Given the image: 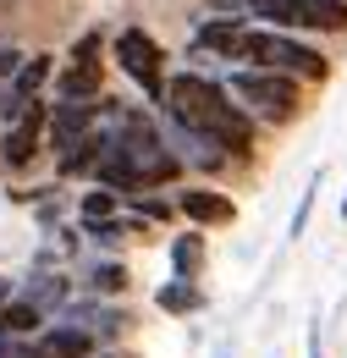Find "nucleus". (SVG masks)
<instances>
[{"label":"nucleus","mask_w":347,"mask_h":358,"mask_svg":"<svg viewBox=\"0 0 347 358\" xmlns=\"http://www.w3.org/2000/svg\"><path fill=\"white\" fill-rule=\"evenodd\" d=\"M166 110H171L187 133L220 143V155H248V149H254V122H248V116L226 99V89L210 83V78H193V72L171 78V89H166Z\"/></svg>","instance_id":"f257e3e1"},{"label":"nucleus","mask_w":347,"mask_h":358,"mask_svg":"<svg viewBox=\"0 0 347 358\" xmlns=\"http://www.w3.org/2000/svg\"><path fill=\"white\" fill-rule=\"evenodd\" d=\"M243 61H254V72H281V78H325V55H314L309 45L287 39V34H243Z\"/></svg>","instance_id":"f03ea898"},{"label":"nucleus","mask_w":347,"mask_h":358,"mask_svg":"<svg viewBox=\"0 0 347 358\" xmlns=\"http://www.w3.org/2000/svg\"><path fill=\"white\" fill-rule=\"evenodd\" d=\"M232 94L237 99H248L260 116H270V122H287L292 116V105H298V78H281V72H237L232 78Z\"/></svg>","instance_id":"7ed1b4c3"},{"label":"nucleus","mask_w":347,"mask_h":358,"mask_svg":"<svg viewBox=\"0 0 347 358\" xmlns=\"http://www.w3.org/2000/svg\"><path fill=\"white\" fill-rule=\"evenodd\" d=\"M116 61H122V72H127L132 83L143 89V99H166V72H160V45L143 34V28H127V34H116Z\"/></svg>","instance_id":"20e7f679"},{"label":"nucleus","mask_w":347,"mask_h":358,"mask_svg":"<svg viewBox=\"0 0 347 358\" xmlns=\"http://www.w3.org/2000/svg\"><path fill=\"white\" fill-rule=\"evenodd\" d=\"M50 127V110H44L39 99H28L22 110H17V127L6 133V143H0V155H6V166L11 171H22L34 155H39V133Z\"/></svg>","instance_id":"39448f33"},{"label":"nucleus","mask_w":347,"mask_h":358,"mask_svg":"<svg viewBox=\"0 0 347 358\" xmlns=\"http://www.w3.org/2000/svg\"><path fill=\"white\" fill-rule=\"evenodd\" d=\"M94 116H99V105H66V99H55V116H50V149L72 155V149L88 138Z\"/></svg>","instance_id":"423d86ee"},{"label":"nucleus","mask_w":347,"mask_h":358,"mask_svg":"<svg viewBox=\"0 0 347 358\" xmlns=\"http://www.w3.org/2000/svg\"><path fill=\"white\" fill-rule=\"evenodd\" d=\"M22 358H94V336H88L83 325H55Z\"/></svg>","instance_id":"0eeeda50"},{"label":"nucleus","mask_w":347,"mask_h":358,"mask_svg":"<svg viewBox=\"0 0 347 358\" xmlns=\"http://www.w3.org/2000/svg\"><path fill=\"white\" fill-rule=\"evenodd\" d=\"M176 210H182L187 221H199V226H226L232 215H237L232 199H226V193H210V187H182Z\"/></svg>","instance_id":"6e6552de"},{"label":"nucleus","mask_w":347,"mask_h":358,"mask_svg":"<svg viewBox=\"0 0 347 358\" xmlns=\"http://www.w3.org/2000/svg\"><path fill=\"white\" fill-rule=\"evenodd\" d=\"M55 94H61L66 105H94V99H105V94H99V72H94V66H66V72L55 78Z\"/></svg>","instance_id":"1a4fd4ad"},{"label":"nucleus","mask_w":347,"mask_h":358,"mask_svg":"<svg viewBox=\"0 0 347 358\" xmlns=\"http://www.w3.org/2000/svg\"><path fill=\"white\" fill-rule=\"evenodd\" d=\"M248 11L276 28H309V0H248Z\"/></svg>","instance_id":"9d476101"},{"label":"nucleus","mask_w":347,"mask_h":358,"mask_svg":"<svg viewBox=\"0 0 347 358\" xmlns=\"http://www.w3.org/2000/svg\"><path fill=\"white\" fill-rule=\"evenodd\" d=\"M50 66H55L50 55H34V61H22V66H17V83H11V94H17V99H11V110H22V105L39 94V83L50 78Z\"/></svg>","instance_id":"9b49d317"},{"label":"nucleus","mask_w":347,"mask_h":358,"mask_svg":"<svg viewBox=\"0 0 347 358\" xmlns=\"http://www.w3.org/2000/svg\"><path fill=\"white\" fill-rule=\"evenodd\" d=\"M243 22H210V28H199V45L204 50H220V55H237L243 50Z\"/></svg>","instance_id":"f8f14e48"},{"label":"nucleus","mask_w":347,"mask_h":358,"mask_svg":"<svg viewBox=\"0 0 347 358\" xmlns=\"http://www.w3.org/2000/svg\"><path fill=\"white\" fill-rule=\"evenodd\" d=\"M28 331H39V309L11 298V303L0 309V336H28Z\"/></svg>","instance_id":"ddd939ff"},{"label":"nucleus","mask_w":347,"mask_h":358,"mask_svg":"<svg viewBox=\"0 0 347 358\" xmlns=\"http://www.w3.org/2000/svg\"><path fill=\"white\" fill-rule=\"evenodd\" d=\"M171 265H176L182 281L204 265V237H199V231H187V237H176V243H171Z\"/></svg>","instance_id":"4468645a"},{"label":"nucleus","mask_w":347,"mask_h":358,"mask_svg":"<svg viewBox=\"0 0 347 358\" xmlns=\"http://www.w3.org/2000/svg\"><path fill=\"white\" fill-rule=\"evenodd\" d=\"M309 28H325V34L347 28V0H309Z\"/></svg>","instance_id":"2eb2a0df"},{"label":"nucleus","mask_w":347,"mask_h":358,"mask_svg":"<svg viewBox=\"0 0 347 358\" xmlns=\"http://www.w3.org/2000/svg\"><path fill=\"white\" fill-rule=\"evenodd\" d=\"M155 303H160L166 314H187V309H199V292H193L187 281H166V287L155 292Z\"/></svg>","instance_id":"dca6fc26"},{"label":"nucleus","mask_w":347,"mask_h":358,"mask_svg":"<svg viewBox=\"0 0 347 358\" xmlns=\"http://www.w3.org/2000/svg\"><path fill=\"white\" fill-rule=\"evenodd\" d=\"M72 66H94L99 72V34H83L78 50H72Z\"/></svg>","instance_id":"f3484780"},{"label":"nucleus","mask_w":347,"mask_h":358,"mask_svg":"<svg viewBox=\"0 0 347 358\" xmlns=\"http://www.w3.org/2000/svg\"><path fill=\"white\" fill-rule=\"evenodd\" d=\"M111 210H116L111 193H88L83 199V221H111Z\"/></svg>","instance_id":"a211bd4d"},{"label":"nucleus","mask_w":347,"mask_h":358,"mask_svg":"<svg viewBox=\"0 0 347 358\" xmlns=\"http://www.w3.org/2000/svg\"><path fill=\"white\" fill-rule=\"evenodd\" d=\"M122 281H127V270H122V265H99V270H94V292H99V287H105V292H116Z\"/></svg>","instance_id":"6ab92c4d"},{"label":"nucleus","mask_w":347,"mask_h":358,"mask_svg":"<svg viewBox=\"0 0 347 358\" xmlns=\"http://www.w3.org/2000/svg\"><path fill=\"white\" fill-rule=\"evenodd\" d=\"M88 231H94V243H116L127 226H122V221H88Z\"/></svg>","instance_id":"aec40b11"},{"label":"nucleus","mask_w":347,"mask_h":358,"mask_svg":"<svg viewBox=\"0 0 347 358\" xmlns=\"http://www.w3.org/2000/svg\"><path fill=\"white\" fill-rule=\"evenodd\" d=\"M6 303H11V281H0V309H6Z\"/></svg>","instance_id":"412c9836"},{"label":"nucleus","mask_w":347,"mask_h":358,"mask_svg":"<svg viewBox=\"0 0 347 358\" xmlns=\"http://www.w3.org/2000/svg\"><path fill=\"white\" fill-rule=\"evenodd\" d=\"M342 221H347V199H342Z\"/></svg>","instance_id":"4be33fe9"}]
</instances>
